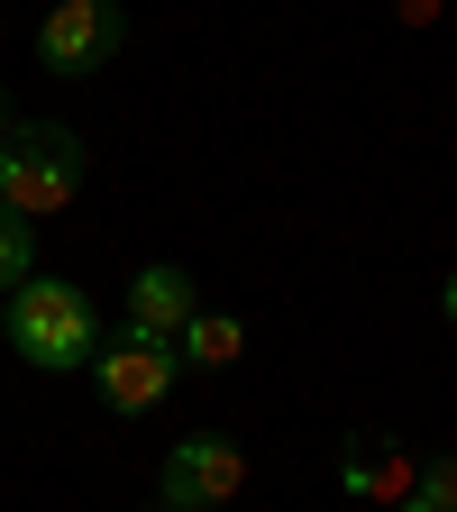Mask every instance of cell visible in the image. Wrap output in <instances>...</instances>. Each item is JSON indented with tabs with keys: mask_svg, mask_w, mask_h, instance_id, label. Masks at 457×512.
I'll return each mask as SVG.
<instances>
[{
	"mask_svg": "<svg viewBox=\"0 0 457 512\" xmlns=\"http://www.w3.org/2000/svg\"><path fill=\"white\" fill-rule=\"evenodd\" d=\"M83 183H92V147L74 138V128L64 119H19V138L0 147V211H19L37 229L55 211H74Z\"/></svg>",
	"mask_w": 457,
	"mask_h": 512,
	"instance_id": "cell-1",
	"label": "cell"
},
{
	"mask_svg": "<svg viewBox=\"0 0 457 512\" xmlns=\"http://www.w3.org/2000/svg\"><path fill=\"white\" fill-rule=\"evenodd\" d=\"M10 339H19V357H28V366H46V375L92 366V357H101L92 293H74L64 275H28V284L10 293Z\"/></svg>",
	"mask_w": 457,
	"mask_h": 512,
	"instance_id": "cell-2",
	"label": "cell"
},
{
	"mask_svg": "<svg viewBox=\"0 0 457 512\" xmlns=\"http://www.w3.org/2000/svg\"><path fill=\"white\" fill-rule=\"evenodd\" d=\"M238 485H247V458H238V439L202 430V439H174V448H165L156 503H165V512H220V503H238Z\"/></svg>",
	"mask_w": 457,
	"mask_h": 512,
	"instance_id": "cell-3",
	"label": "cell"
},
{
	"mask_svg": "<svg viewBox=\"0 0 457 512\" xmlns=\"http://www.w3.org/2000/svg\"><path fill=\"white\" fill-rule=\"evenodd\" d=\"M119 37H128L119 0H55V10L37 19V64L46 74H101V64L119 55Z\"/></svg>",
	"mask_w": 457,
	"mask_h": 512,
	"instance_id": "cell-4",
	"label": "cell"
},
{
	"mask_svg": "<svg viewBox=\"0 0 457 512\" xmlns=\"http://www.w3.org/2000/svg\"><path fill=\"white\" fill-rule=\"evenodd\" d=\"M92 384H101V403L119 412V421H138V412H156L174 384H183V348H156V339H101V357H92Z\"/></svg>",
	"mask_w": 457,
	"mask_h": 512,
	"instance_id": "cell-5",
	"label": "cell"
},
{
	"mask_svg": "<svg viewBox=\"0 0 457 512\" xmlns=\"http://www.w3.org/2000/svg\"><path fill=\"white\" fill-rule=\"evenodd\" d=\"M192 311H202V293H192L183 266H138V284H128V339L174 348V339L192 330Z\"/></svg>",
	"mask_w": 457,
	"mask_h": 512,
	"instance_id": "cell-6",
	"label": "cell"
},
{
	"mask_svg": "<svg viewBox=\"0 0 457 512\" xmlns=\"http://www.w3.org/2000/svg\"><path fill=\"white\" fill-rule=\"evenodd\" d=\"M174 348H183V366H238L247 357V320L238 311H192V330Z\"/></svg>",
	"mask_w": 457,
	"mask_h": 512,
	"instance_id": "cell-7",
	"label": "cell"
},
{
	"mask_svg": "<svg viewBox=\"0 0 457 512\" xmlns=\"http://www.w3.org/2000/svg\"><path fill=\"white\" fill-rule=\"evenodd\" d=\"M348 494H375V503H412V485H421V467L412 458H394V448H384V458H366V448H348Z\"/></svg>",
	"mask_w": 457,
	"mask_h": 512,
	"instance_id": "cell-8",
	"label": "cell"
},
{
	"mask_svg": "<svg viewBox=\"0 0 457 512\" xmlns=\"http://www.w3.org/2000/svg\"><path fill=\"white\" fill-rule=\"evenodd\" d=\"M28 275H37V229L19 211H0V293H19Z\"/></svg>",
	"mask_w": 457,
	"mask_h": 512,
	"instance_id": "cell-9",
	"label": "cell"
},
{
	"mask_svg": "<svg viewBox=\"0 0 457 512\" xmlns=\"http://www.w3.org/2000/svg\"><path fill=\"white\" fill-rule=\"evenodd\" d=\"M412 503H421V512H457V458H430L421 485H412Z\"/></svg>",
	"mask_w": 457,
	"mask_h": 512,
	"instance_id": "cell-10",
	"label": "cell"
},
{
	"mask_svg": "<svg viewBox=\"0 0 457 512\" xmlns=\"http://www.w3.org/2000/svg\"><path fill=\"white\" fill-rule=\"evenodd\" d=\"M439 311H448V330H457V275H448V284H439Z\"/></svg>",
	"mask_w": 457,
	"mask_h": 512,
	"instance_id": "cell-11",
	"label": "cell"
},
{
	"mask_svg": "<svg viewBox=\"0 0 457 512\" xmlns=\"http://www.w3.org/2000/svg\"><path fill=\"white\" fill-rule=\"evenodd\" d=\"M19 138V119H10V92H0V147H10Z\"/></svg>",
	"mask_w": 457,
	"mask_h": 512,
	"instance_id": "cell-12",
	"label": "cell"
},
{
	"mask_svg": "<svg viewBox=\"0 0 457 512\" xmlns=\"http://www.w3.org/2000/svg\"><path fill=\"white\" fill-rule=\"evenodd\" d=\"M0 339H10V293H0Z\"/></svg>",
	"mask_w": 457,
	"mask_h": 512,
	"instance_id": "cell-13",
	"label": "cell"
},
{
	"mask_svg": "<svg viewBox=\"0 0 457 512\" xmlns=\"http://www.w3.org/2000/svg\"><path fill=\"white\" fill-rule=\"evenodd\" d=\"M156 512H165V503H156Z\"/></svg>",
	"mask_w": 457,
	"mask_h": 512,
	"instance_id": "cell-14",
	"label": "cell"
}]
</instances>
